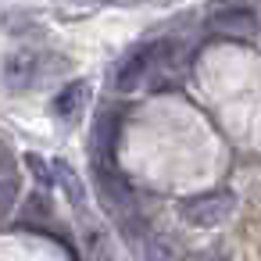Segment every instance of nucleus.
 Listing matches in <instances>:
<instances>
[{"label":"nucleus","mask_w":261,"mask_h":261,"mask_svg":"<svg viewBox=\"0 0 261 261\" xmlns=\"http://www.w3.org/2000/svg\"><path fill=\"white\" fill-rule=\"evenodd\" d=\"M232 207H236V200H232V193H225V190H211V193H200V197H186V200L179 204L182 218L193 222V225H200V229L222 225V222L232 215Z\"/></svg>","instance_id":"f257e3e1"},{"label":"nucleus","mask_w":261,"mask_h":261,"mask_svg":"<svg viewBox=\"0 0 261 261\" xmlns=\"http://www.w3.org/2000/svg\"><path fill=\"white\" fill-rule=\"evenodd\" d=\"M207 29L215 36H225V40H254L261 22L257 15L247 8V4H232V8H218L207 15Z\"/></svg>","instance_id":"f03ea898"},{"label":"nucleus","mask_w":261,"mask_h":261,"mask_svg":"<svg viewBox=\"0 0 261 261\" xmlns=\"http://www.w3.org/2000/svg\"><path fill=\"white\" fill-rule=\"evenodd\" d=\"M158 54H161V43H143V47H136L129 58H122V65L115 68V90H118V93L140 90V86L150 79Z\"/></svg>","instance_id":"7ed1b4c3"},{"label":"nucleus","mask_w":261,"mask_h":261,"mask_svg":"<svg viewBox=\"0 0 261 261\" xmlns=\"http://www.w3.org/2000/svg\"><path fill=\"white\" fill-rule=\"evenodd\" d=\"M40 68H43V58L36 50H15L4 61V83L11 90H29L40 79Z\"/></svg>","instance_id":"20e7f679"},{"label":"nucleus","mask_w":261,"mask_h":261,"mask_svg":"<svg viewBox=\"0 0 261 261\" xmlns=\"http://www.w3.org/2000/svg\"><path fill=\"white\" fill-rule=\"evenodd\" d=\"M118 140V111H104L93 125V165H108Z\"/></svg>","instance_id":"39448f33"},{"label":"nucleus","mask_w":261,"mask_h":261,"mask_svg":"<svg viewBox=\"0 0 261 261\" xmlns=\"http://www.w3.org/2000/svg\"><path fill=\"white\" fill-rule=\"evenodd\" d=\"M86 93H90V86H86L83 79L68 83V86L54 97V115H58V118H75V115L83 111V104H86Z\"/></svg>","instance_id":"423d86ee"},{"label":"nucleus","mask_w":261,"mask_h":261,"mask_svg":"<svg viewBox=\"0 0 261 261\" xmlns=\"http://www.w3.org/2000/svg\"><path fill=\"white\" fill-rule=\"evenodd\" d=\"M54 179L61 182V190H65L68 204H72L75 211H83V207H86V190H83V182H79L75 168H72L68 161H54Z\"/></svg>","instance_id":"0eeeda50"},{"label":"nucleus","mask_w":261,"mask_h":261,"mask_svg":"<svg viewBox=\"0 0 261 261\" xmlns=\"http://www.w3.org/2000/svg\"><path fill=\"white\" fill-rule=\"evenodd\" d=\"M140 257H143V261H182L179 247H175L172 240H165V236H143Z\"/></svg>","instance_id":"6e6552de"},{"label":"nucleus","mask_w":261,"mask_h":261,"mask_svg":"<svg viewBox=\"0 0 261 261\" xmlns=\"http://www.w3.org/2000/svg\"><path fill=\"white\" fill-rule=\"evenodd\" d=\"M25 165H29V172L36 175V182H40V186H50V182H54V168H50L40 154H25Z\"/></svg>","instance_id":"1a4fd4ad"},{"label":"nucleus","mask_w":261,"mask_h":261,"mask_svg":"<svg viewBox=\"0 0 261 261\" xmlns=\"http://www.w3.org/2000/svg\"><path fill=\"white\" fill-rule=\"evenodd\" d=\"M15 200H18V186H15V179H0V218H8V215H11Z\"/></svg>","instance_id":"9d476101"},{"label":"nucleus","mask_w":261,"mask_h":261,"mask_svg":"<svg viewBox=\"0 0 261 261\" xmlns=\"http://www.w3.org/2000/svg\"><path fill=\"white\" fill-rule=\"evenodd\" d=\"M108 4H140V0H108Z\"/></svg>","instance_id":"9b49d317"},{"label":"nucleus","mask_w":261,"mask_h":261,"mask_svg":"<svg viewBox=\"0 0 261 261\" xmlns=\"http://www.w3.org/2000/svg\"><path fill=\"white\" fill-rule=\"evenodd\" d=\"M193 261H215V257H211V254H200V257H193Z\"/></svg>","instance_id":"f8f14e48"}]
</instances>
